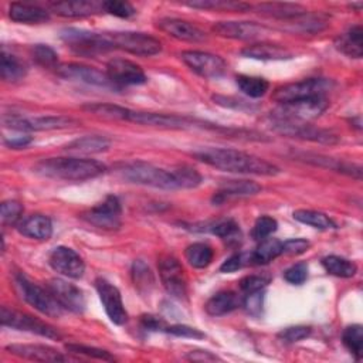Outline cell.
<instances>
[{
  "instance_id": "cell-1",
  "label": "cell",
  "mask_w": 363,
  "mask_h": 363,
  "mask_svg": "<svg viewBox=\"0 0 363 363\" xmlns=\"http://www.w3.org/2000/svg\"><path fill=\"white\" fill-rule=\"evenodd\" d=\"M191 155L197 160L224 172L258 176H275L279 173V169L275 164L237 149L204 147L193 152Z\"/></svg>"
},
{
  "instance_id": "cell-2",
  "label": "cell",
  "mask_w": 363,
  "mask_h": 363,
  "mask_svg": "<svg viewBox=\"0 0 363 363\" xmlns=\"http://www.w3.org/2000/svg\"><path fill=\"white\" fill-rule=\"evenodd\" d=\"M33 170L44 177L82 182L101 176L106 167L101 162L82 157H48L40 160Z\"/></svg>"
},
{
  "instance_id": "cell-3",
  "label": "cell",
  "mask_w": 363,
  "mask_h": 363,
  "mask_svg": "<svg viewBox=\"0 0 363 363\" xmlns=\"http://www.w3.org/2000/svg\"><path fill=\"white\" fill-rule=\"evenodd\" d=\"M119 174L125 180L130 182V183L142 184V186L166 189V190L179 189L173 169L166 170V169H162V167H157L155 164L140 162V160L123 164L119 169Z\"/></svg>"
},
{
  "instance_id": "cell-4",
  "label": "cell",
  "mask_w": 363,
  "mask_h": 363,
  "mask_svg": "<svg viewBox=\"0 0 363 363\" xmlns=\"http://www.w3.org/2000/svg\"><path fill=\"white\" fill-rule=\"evenodd\" d=\"M14 285L20 296L43 315H47L51 318H60L64 313L65 309L60 305V302L54 298V295L48 291L47 286L43 288L34 284L23 274L14 275Z\"/></svg>"
},
{
  "instance_id": "cell-5",
  "label": "cell",
  "mask_w": 363,
  "mask_h": 363,
  "mask_svg": "<svg viewBox=\"0 0 363 363\" xmlns=\"http://www.w3.org/2000/svg\"><path fill=\"white\" fill-rule=\"evenodd\" d=\"M332 88V81L325 78H308L298 82L286 84L275 89L272 99L282 104H289L313 96H326V92Z\"/></svg>"
},
{
  "instance_id": "cell-6",
  "label": "cell",
  "mask_w": 363,
  "mask_h": 363,
  "mask_svg": "<svg viewBox=\"0 0 363 363\" xmlns=\"http://www.w3.org/2000/svg\"><path fill=\"white\" fill-rule=\"evenodd\" d=\"M271 128H272V130H275L279 135L289 136V138H298V139H303V140H311V142H316V143L335 145L339 142L337 135H335L333 132L323 129V128L309 125L306 122L272 118Z\"/></svg>"
},
{
  "instance_id": "cell-7",
  "label": "cell",
  "mask_w": 363,
  "mask_h": 363,
  "mask_svg": "<svg viewBox=\"0 0 363 363\" xmlns=\"http://www.w3.org/2000/svg\"><path fill=\"white\" fill-rule=\"evenodd\" d=\"M61 38L71 47L72 51L81 55H96L113 50L108 33L65 28L61 31Z\"/></svg>"
},
{
  "instance_id": "cell-8",
  "label": "cell",
  "mask_w": 363,
  "mask_h": 363,
  "mask_svg": "<svg viewBox=\"0 0 363 363\" xmlns=\"http://www.w3.org/2000/svg\"><path fill=\"white\" fill-rule=\"evenodd\" d=\"M108 37L113 48L123 50L133 55L149 57L162 51V43L157 38L145 33L115 31L108 33Z\"/></svg>"
},
{
  "instance_id": "cell-9",
  "label": "cell",
  "mask_w": 363,
  "mask_h": 363,
  "mask_svg": "<svg viewBox=\"0 0 363 363\" xmlns=\"http://www.w3.org/2000/svg\"><path fill=\"white\" fill-rule=\"evenodd\" d=\"M328 105H329V102H328L326 96L306 98V99L279 105V108L274 111L272 118L306 122V121L318 118L320 113H323L326 111Z\"/></svg>"
},
{
  "instance_id": "cell-10",
  "label": "cell",
  "mask_w": 363,
  "mask_h": 363,
  "mask_svg": "<svg viewBox=\"0 0 363 363\" xmlns=\"http://www.w3.org/2000/svg\"><path fill=\"white\" fill-rule=\"evenodd\" d=\"M81 217L98 228L116 230L122 224L121 201L116 196H106L102 203L85 210Z\"/></svg>"
},
{
  "instance_id": "cell-11",
  "label": "cell",
  "mask_w": 363,
  "mask_h": 363,
  "mask_svg": "<svg viewBox=\"0 0 363 363\" xmlns=\"http://www.w3.org/2000/svg\"><path fill=\"white\" fill-rule=\"evenodd\" d=\"M160 281L167 291L169 295L177 299H186L187 296V278L186 272L179 262V259L173 255H162L157 262Z\"/></svg>"
},
{
  "instance_id": "cell-12",
  "label": "cell",
  "mask_w": 363,
  "mask_h": 363,
  "mask_svg": "<svg viewBox=\"0 0 363 363\" xmlns=\"http://www.w3.org/2000/svg\"><path fill=\"white\" fill-rule=\"evenodd\" d=\"M0 319H1L3 326L11 328V329L35 333V335H40V336L48 337V339H61V335L48 323H45L31 315L10 309L7 306H1Z\"/></svg>"
},
{
  "instance_id": "cell-13",
  "label": "cell",
  "mask_w": 363,
  "mask_h": 363,
  "mask_svg": "<svg viewBox=\"0 0 363 363\" xmlns=\"http://www.w3.org/2000/svg\"><path fill=\"white\" fill-rule=\"evenodd\" d=\"M4 125L23 132H31V130H54V129H64L77 125L78 122L68 116H34V118H26L18 115H11L9 118L3 119Z\"/></svg>"
},
{
  "instance_id": "cell-14",
  "label": "cell",
  "mask_w": 363,
  "mask_h": 363,
  "mask_svg": "<svg viewBox=\"0 0 363 363\" xmlns=\"http://www.w3.org/2000/svg\"><path fill=\"white\" fill-rule=\"evenodd\" d=\"M183 62L203 78H218L225 72V61L216 54L189 50L180 54Z\"/></svg>"
},
{
  "instance_id": "cell-15",
  "label": "cell",
  "mask_w": 363,
  "mask_h": 363,
  "mask_svg": "<svg viewBox=\"0 0 363 363\" xmlns=\"http://www.w3.org/2000/svg\"><path fill=\"white\" fill-rule=\"evenodd\" d=\"M95 288L111 322L115 325H123L128 320V313L119 289L105 278H96Z\"/></svg>"
},
{
  "instance_id": "cell-16",
  "label": "cell",
  "mask_w": 363,
  "mask_h": 363,
  "mask_svg": "<svg viewBox=\"0 0 363 363\" xmlns=\"http://www.w3.org/2000/svg\"><path fill=\"white\" fill-rule=\"evenodd\" d=\"M106 75L112 85L128 86L146 82L145 71L135 62L125 58H112L106 64Z\"/></svg>"
},
{
  "instance_id": "cell-17",
  "label": "cell",
  "mask_w": 363,
  "mask_h": 363,
  "mask_svg": "<svg viewBox=\"0 0 363 363\" xmlns=\"http://www.w3.org/2000/svg\"><path fill=\"white\" fill-rule=\"evenodd\" d=\"M45 286L64 309L71 311L74 313L84 312L85 296H84V292L77 285L61 278H52L47 282Z\"/></svg>"
},
{
  "instance_id": "cell-18",
  "label": "cell",
  "mask_w": 363,
  "mask_h": 363,
  "mask_svg": "<svg viewBox=\"0 0 363 363\" xmlns=\"http://www.w3.org/2000/svg\"><path fill=\"white\" fill-rule=\"evenodd\" d=\"M213 31L220 37L235 40H259L271 33L269 28L254 21H218L213 26Z\"/></svg>"
},
{
  "instance_id": "cell-19",
  "label": "cell",
  "mask_w": 363,
  "mask_h": 363,
  "mask_svg": "<svg viewBox=\"0 0 363 363\" xmlns=\"http://www.w3.org/2000/svg\"><path fill=\"white\" fill-rule=\"evenodd\" d=\"M48 264L58 274L72 279L81 278L85 271V264L79 257V254H77L72 248L62 247V245L55 247L51 251L48 257Z\"/></svg>"
},
{
  "instance_id": "cell-20",
  "label": "cell",
  "mask_w": 363,
  "mask_h": 363,
  "mask_svg": "<svg viewBox=\"0 0 363 363\" xmlns=\"http://www.w3.org/2000/svg\"><path fill=\"white\" fill-rule=\"evenodd\" d=\"M55 72H57V75H60L65 79L79 81V82H85L89 85H96V86L112 85L106 72H102L95 67H89V65H84V64H77V62L58 64V67L55 68Z\"/></svg>"
},
{
  "instance_id": "cell-21",
  "label": "cell",
  "mask_w": 363,
  "mask_h": 363,
  "mask_svg": "<svg viewBox=\"0 0 363 363\" xmlns=\"http://www.w3.org/2000/svg\"><path fill=\"white\" fill-rule=\"evenodd\" d=\"M157 27L169 34L170 37L182 41H190L197 43L203 41L206 38V33L199 28L196 24L182 20V18H173V17H164L157 21Z\"/></svg>"
},
{
  "instance_id": "cell-22",
  "label": "cell",
  "mask_w": 363,
  "mask_h": 363,
  "mask_svg": "<svg viewBox=\"0 0 363 363\" xmlns=\"http://www.w3.org/2000/svg\"><path fill=\"white\" fill-rule=\"evenodd\" d=\"M294 157L296 160H302L319 167H325V169H330L339 173H345L349 174L357 180H360L362 177V167L359 164L346 162V160H340V159H335V157H329L325 155H316V153H305V152H299V153H294Z\"/></svg>"
},
{
  "instance_id": "cell-23",
  "label": "cell",
  "mask_w": 363,
  "mask_h": 363,
  "mask_svg": "<svg viewBox=\"0 0 363 363\" xmlns=\"http://www.w3.org/2000/svg\"><path fill=\"white\" fill-rule=\"evenodd\" d=\"M6 350L14 356L34 360V362H65L68 360L67 356L61 354L58 350H55L51 346L45 345H21V343H13L6 346Z\"/></svg>"
},
{
  "instance_id": "cell-24",
  "label": "cell",
  "mask_w": 363,
  "mask_h": 363,
  "mask_svg": "<svg viewBox=\"0 0 363 363\" xmlns=\"http://www.w3.org/2000/svg\"><path fill=\"white\" fill-rule=\"evenodd\" d=\"M51 10L61 17H86L102 11V1L95 0H72V1H54Z\"/></svg>"
},
{
  "instance_id": "cell-25",
  "label": "cell",
  "mask_w": 363,
  "mask_h": 363,
  "mask_svg": "<svg viewBox=\"0 0 363 363\" xmlns=\"http://www.w3.org/2000/svg\"><path fill=\"white\" fill-rule=\"evenodd\" d=\"M9 16L13 21L24 24H40L50 20V13L33 3H11L9 7Z\"/></svg>"
},
{
  "instance_id": "cell-26",
  "label": "cell",
  "mask_w": 363,
  "mask_h": 363,
  "mask_svg": "<svg viewBox=\"0 0 363 363\" xmlns=\"http://www.w3.org/2000/svg\"><path fill=\"white\" fill-rule=\"evenodd\" d=\"M252 9L267 17H272V18H279V20H292V18H298L303 14L308 13V10L296 3H279V1H274V3H259L252 6Z\"/></svg>"
},
{
  "instance_id": "cell-27",
  "label": "cell",
  "mask_w": 363,
  "mask_h": 363,
  "mask_svg": "<svg viewBox=\"0 0 363 363\" xmlns=\"http://www.w3.org/2000/svg\"><path fill=\"white\" fill-rule=\"evenodd\" d=\"M17 230L20 234L28 238L48 240L52 235V223L47 216L33 214L21 220L17 224Z\"/></svg>"
},
{
  "instance_id": "cell-28",
  "label": "cell",
  "mask_w": 363,
  "mask_h": 363,
  "mask_svg": "<svg viewBox=\"0 0 363 363\" xmlns=\"http://www.w3.org/2000/svg\"><path fill=\"white\" fill-rule=\"evenodd\" d=\"M335 47L342 54L350 58H360L363 55V30L360 24L350 27L335 40Z\"/></svg>"
},
{
  "instance_id": "cell-29",
  "label": "cell",
  "mask_w": 363,
  "mask_h": 363,
  "mask_svg": "<svg viewBox=\"0 0 363 363\" xmlns=\"http://www.w3.org/2000/svg\"><path fill=\"white\" fill-rule=\"evenodd\" d=\"M241 54L248 58L267 60V61L292 58V52L289 50L278 45V44H271V43H255V44L247 45L241 51Z\"/></svg>"
},
{
  "instance_id": "cell-30",
  "label": "cell",
  "mask_w": 363,
  "mask_h": 363,
  "mask_svg": "<svg viewBox=\"0 0 363 363\" xmlns=\"http://www.w3.org/2000/svg\"><path fill=\"white\" fill-rule=\"evenodd\" d=\"M111 140L102 135H86L69 142L64 149L78 155H95L108 150Z\"/></svg>"
},
{
  "instance_id": "cell-31",
  "label": "cell",
  "mask_w": 363,
  "mask_h": 363,
  "mask_svg": "<svg viewBox=\"0 0 363 363\" xmlns=\"http://www.w3.org/2000/svg\"><path fill=\"white\" fill-rule=\"evenodd\" d=\"M262 190V187L252 180H227L224 182L217 193L214 194V201L220 203L228 197L237 196H252Z\"/></svg>"
},
{
  "instance_id": "cell-32",
  "label": "cell",
  "mask_w": 363,
  "mask_h": 363,
  "mask_svg": "<svg viewBox=\"0 0 363 363\" xmlns=\"http://www.w3.org/2000/svg\"><path fill=\"white\" fill-rule=\"evenodd\" d=\"M240 305V298L233 291H220L214 294L204 305V309L211 316H221L233 312Z\"/></svg>"
},
{
  "instance_id": "cell-33",
  "label": "cell",
  "mask_w": 363,
  "mask_h": 363,
  "mask_svg": "<svg viewBox=\"0 0 363 363\" xmlns=\"http://www.w3.org/2000/svg\"><path fill=\"white\" fill-rule=\"evenodd\" d=\"M281 254H282V241L267 237L261 240L257 248L251 252L250 261L255 265H262V264L271 262Z\"/></svg>"
},
{
  "instance_id": "cell-34",
  "label": "cell",
  "mask_w": 363,
  "mask_h": 363,
  "mask_svg": "<svg viewBox=\"0 0 363 363\" xmlns=\"http://www.w3.org/2000/svg\"><path fill=\"white\" fill-rule=\"evenodd\" d=\"M0 71L1 78L7 82H16L24 78L27 69L26 65L11 52H7V50L3 47L1 57H0Z\"/></svg>"
},
{
  "instance_id": "cell-35",
  "label": "cell",
  "mask_w": 363,
  "mask_h": 363,
  "mask_svg": "<svg viewBox=\"0 0 363 363\" xmlns=\"http://www.w3.org/2000/svg\"><path fill=\"white\" fill-rule=\"evenodd\" d=\"M184 4L194 9L218 10V11H247L252 9L251 4H247L242 1H231V0H191V1H184Z\"/></svg>"
},
{
  "instance_id": "cell-36",
  "label": "cell",
  "mask_w": 363,
  "mask_h": 363,
  "mask_svg": "<svg viewBox=\"0 0 363 363\" xmlns=\"http://www.w3.org/2000/svg\"><path fill=\"white\" fill-rule=\"evenodd\" d=\"M184 257L191 267L206 268L213 261L214 252L213 248L206 242H193L186 248Z\"/></svg>"
},
{
  "instance_id": "cell-37",
  "label": "cell",
  "mask_w": 363,
  "mask_h": 363,
  "mask_svg": "<svg viewBox=\"0 0 363 363\" xmlns=\"http://www.w3.org/2000/svg\"><path fill=\"white\" fill-rule=\"evenodd\" d=\"M322 265L329 274L339 278H352L357 271L354 262L339 255H328L322 258Z\"/></svg>"
},
{
  "instance_id": "cell-38",
  "label": "cell",
  "mask_w": 363,
  "mask_h": 363,
  "mask_svg": "<svg viewBox=\"0 0 363 363\" xmlns=\"http://www.w3.org/2000/svg\"><path fill=\"white\" fill-rule=\"evenodd\" d=\"M294 218L299 223H303L306 225H311L313 228H319V230H329V228H335L336 224L332 221L330 217H328L325 213L316 211V210H295L294 211Z\"/></svg>"
},
{
  "instance_id": "cell-39",
  "label": "cell",
  "mask_w": 363,
  "mask_h": 363,
  "mask_svg": "<svg viewBox=\"0 0 363 363\" xmlns=\"http://www.w3.org/2000/svg\"><path fill=\"white\" fill-rule=\"evenodd\" d=\"M235 82L245 95L250 98H259L265 95V92L269 88V84L262 77H254V75H238L235 78Z\"/></svg>"
},
{
  "instance_id": "cell-40",
  "label": "cell",
  "mask_w": 363,
  "mask_h": 363,
  "mask_svg": "<svg viewBox=\"0 0 363 363\" xmlns=\"http://www.w3.org/2000/svg\"><path fill=\"white\" fill-rule=\"evenodd\" d=\"M82 109L104 118V119H113V121H125L126 119V112L128 108L119 106V105H113V104H86L82 106Z\"/></svg>"
},
{
  "instance_id": "cell-41",
  "label": "cell",
  "mask_w": 363,
  "mask_h": 363,
  "mask_svg": "<svg viewBox=\"0 0 363 363\" xmlns=\"http://www.w3.org/2000/svg\"><path fill=\"white\" fill-rule=\"evenodd\" d=\"M343 345L349 349V352L359 360L362 357L363 350V329L360 325L347 326L342 335Z\"/></svg>"
},
{
  "instance_id": "cell-42",
  "label": "cell",
  "mask_w": 363,
  "mask_h": 363,
  "mask_svg": "<svg viewBox=\"0 0 363 363\" xmlns=\"http://www.w3.org/2000/svg\"><path fill=\"white\" fill-rule=\"evenodd\" d=\"M173 172L179 189H194L201 183L200 173L190 166H177Z\"/></svg>"
},
{
  "instance_id": "cell-43",
  "label": "cell",
  "mask_w": 363,
  "mask_h": 363,
  "mask_svg": "<svg viewBox=\"0 0 363 363\" xmlns=\"http://www.w3.org/2000/svg\"><path fill=\"white\" fill-rule=\"evenodd\" d=\"M31 55H33V60L41 67H45V68H57L58 67L57 52L45 44H35L31 48Z\"/></svg>"
},
{
  "instance_id": "cell-44",
  "label": "cell",
  "mask_w": 363,
  "mask_h": 363,
  "mask_svg": "<svg viewBox=\"0 0 363 363\" xmlns=\"http://www.w3.org/2000/svg\"><path fill=\"white\" fill-rule=\"evenodd\" d=\"M210 231L223 240H237V237H240L238 224L233 218H221L213 223Z\"/></svg>"
},
{
  "instance_id": "cell-45",
  "label": "cell",
  "mask_w": 363,
  "mask_h": 363,
  "mask_svg": "<svg viewBox=\"0 0 363 363\" xmlns=\"http://www.w3.org/2000/svg\"><path fill=\"white\" fill-rule=\"evenodd\" d=\"M65 350L72 354H84V356L99 359V360H108V362L115 360L113 356L108 350H104L99 347H92V346H85V345H78V343H67Z\"/></svg>"
},
{
  "instance_id": "cell-46",
  "label": "cell",
  "mask_w": 363,
  "mask_h": 363,
  "mask_svg": "<svg viewBox=\"0 0 363 363\" xmlns=\"http://www.w3.org/2000/svg\"><path fill=\"white\" fill-rule=\"evenodd\" d=\"M21 214H23V206L16 201V200H6L1 203V210H0V216H1V223L4 225H14L18 224L21 220Z\"/></svg>"
},
{
  "instance_id": "cell-47",
  "label": "cell",
  "mask_w": 363,
  "mask_h": 363,
  "mask_svg": "<svg viewBox=\"0 0 363 363\" xmlns=\"http://www.w3.org/2000/svg\"><path fill=\"white\" fill-rule=\"evenodd\" d=\"M277 227H278V223L275 218L268 217V216H261L259 218H257V221L252 227L251 235L254 240L261 241V240L269 237L272 233H275Z\"/></svg>"
},
{
  "instance_id": "cell-48",
  "label": "cell",
  "mask_w": 363,
  "mask_h": 363,
  "mask_svg": "<svg viewBox=\"0 0 363 363\" xmlns=\"http://www.w3.org/2000/svg\"><path fill=\"white\" fill-rule=\"evenodd\" d=\"M132 277H133L135 286H138L139 289H142V286L147 289V286L153 284L152 271L149 269V267L142 259H136L133 262V265H132Z\"/></svg>"
},
{
  "instance_id": "cell-49",
  "label": "cell",
  "mask_w": 363,
  "mask_h": 363,
  "mask_svg": "<svg viewBox=\"0 0 363 363\" xmlns=\"http://www.w3.org/2000/svg\"><path fill=\"white\" fill-rule=\"evenodd\" d=\"M102 10L121 17V18H129L132 17L136 11L133 9V6L128 1H118V0H109V1H102Z\"/></svg>"
},
{
  "instance_id": "cell-50",
  "label": "cell",
  "mask_w": 363,
  "mask_h": 363,
  "mask_svg": "<svg viewBox=\"0 0 363 363\" xmlns=\"http://www.w3.org/2000/svg\"><path fill=\"white\" fill-rule=\"evenodd\" d=\"M311 335V328L309 326H303V325H296V326H289L282 329L278 333V337L286 343H294V342H299L305 337H308Z\"/></svg>"
},
{
  "instance_id": "cell-51",
  "label": "cell",
  "mask_w": 363,
  "mask_h": 363,
  "mask_svg": "<svg viewBox=\"0 0 363 363\" xmlns=\"http://www.w3.org/2000/svg\"><path fill=\"white\" fill-rule=\"evenodd\" d=\"M269 282V278L265 275H247L240 281V289L244 294L255 292L264 289Z\"/></svg>"
},
{
  "instance_id": "cell-52",
  "label": "cell",
  "mask_w": 363,
  "mask_h": 363,
  "mask_svg": "<svg viewBox=\"0 0 363 363\" xmlns=\"http://www.w3.org/2000/svg\"><path fill=\"white\" fill-rule=\"evenodd\" d=\"M286 282L292 285H301L308 278V265L305 262H296L284 272Z\"/></svg>"
},
{
  "instance_id": "cell-53",
  "label": "cell",
  "mask_w": 363,
  "mask_h": 363,
  "mask_svg": "<svg viewBox=\"0 0 363 363\" xmlns=\"http://www.w3.org/2000/svg\"><path fill=\"white\" fill-rule=\"evenodd\" d=\"M262 302H264V289L245 294V298L242 299V306L245 308V311L248 313L258 315V313H261Z\"/></svg>"
},
{
  "instance_id": "cell-54",
  "label": "cell",
  "mask_w": 363,
  "mask_h": 363,
  "mask_svg": "<svg viewBox=\"0 0 363 363\" xmlns=\"http://www.w3.org/2000/svg\"><path fill=\"white\" fill-rule=\"evenodd\" d=\"M311 247L308 240L303 238H292V240H286L282 242V254H288V255H299L305 251H308V248Z\"/></svg>"
},
{
  "instance_id": "cell-55",
  "label": "cell",
  "mask_w": 363,
  "mask_h": 363,
  "mask_svg": "<svg viewBox=\"0 0 363 363\" xmlns=\"http://www.w3.org/2000/svg\"><path fill=\"white\" fill-rule=\"evenodd\" d=\"M167 333H172L174 336H182V337H193V339H201L204 337V333L200 332L199 329L186 326V325H173V326H166Z\"/></svg>"
},
{
  "instance_id": "cell-56",
  "label": "cell",
  "mask_w": 363,
  "mask_h": 363,
  "mask_svg": "<svg viewBox=\"0 0 363 363\" xmlns=\"http://www.w3.org/2000/svg\"><path fill=\"white\" fill-rule=\"evenodd\" d=\"M213 101H214L216 104L221 105V106H228V108H234V109H244V106H247V108L251 109V106H248L245 101L237 99V98H233V96L214 95V96H213Z\"/></svg>"
},
{
  "instance_id": "cell-57",
  "label": "cell",
  "mask_w": 363,
  "mask_h": 363,
  "mask_svg": "<svg viewBox=\"0 0 363 363\" xmlns=\"http://www.w3.org/2000/svg\"><path fill=\"white\" fill-rule=\"evenodd\" d=\"M244 264V259H242V255L241 254H234L231 255L230 258H227L221 267H220V271L221 272H234L237 269H240Z\"/></svg>"
},
{
  "instance_id": "cell-58",
  "label": "cell",
  "mask_w": 363,
  "mask_h": 363,
  "mask_svg": "<svg viewBox=\"0 0 363 363\" xmlns=\"http://www.w3.org/2000/svg\"><path fill=\"white\" fill-rule=\"evenodd\" d=\"M145 329L149 330H166V323L155 315H143L140 319Z\"/></svg>"
},
{
  "instance_id": "cell-59",
  "label": "cell",
  "mask_w": 363,
  "mask_h": 363,
  "mask_svg": "<svg viewBox=\"0 0 363 363\" xmlns=\"http://www.w3.org/2000/svg\"><path fill=\"white\" fill-rule=\"evenodd\" d=\"M189 360H194V362H213V360H220L218 356L213 354L208 350H193L186 356Z\"/></svg>"
},
{
  "instance_id": "cell-60",
  "label": "cell",
  "mask_w": 363,
  "mask_h": 363,
  "mask_svg": "<svg viewBox=\"0 0 363 363\" xmlns=\"http://www.w3.org/2000/svg\"><path fill=\"white\" fill-rule=\"evenodd\" d=\"M31 138L30 136H17V138H11L4 140V145L13 149H20V147H26L28 143H31Z\"/></svg>"
},
{
  "instance_id": "cell-61",
  "label": "cell",
  "mask_w": 363,
  "mask_h": 363,
  "mask_svg": "<svg viewBox=\"0 0 363 363\" xmlns=\"http://www.w3.org/2000/svg\"><path fill=\"white\" fill-rule=\"evenodd\" d=\"M350 7H352V9H356V10L359 11V10L363 7V3H362V1H359V3H352Z\"/></svg>"
}]
</instances>
